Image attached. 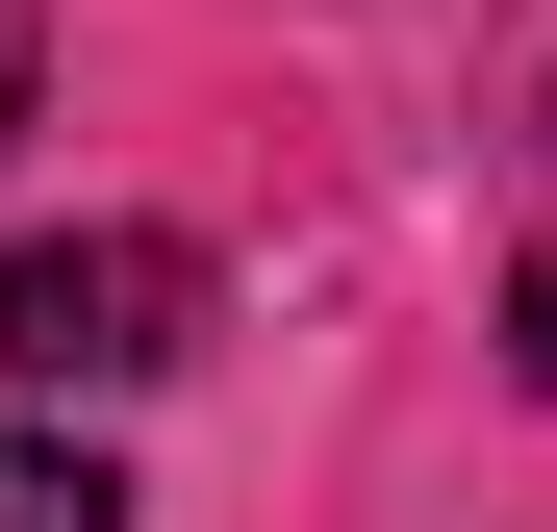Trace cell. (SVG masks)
Masks as SVG:
<instances>
[{
  "label": "cell",
  "mask_w": 557,
  "mask_h": 532,
  "mask_svg": "<svg viewBox=\"0 0 557 532\" xmlns=\"http://www.w3.org/2000/svg\"><path fill=\"white\" fill-rule=\"evenodd\" d=\"M203 355V253L177 228H26L0 253V381H76V406H127Z\"/></svg>",
  "instance_id": "cell-1"
},
{
  "label": "cell",
  "mask_w": 557,
  "mask_h": 532,
  "mask_svg": "<svg viewBox=\"0 0 557 532\" xmlns=\"http://www.w3.org/2000/svg\"><path fill=\"white\" fill-rule=\"evenodd\" d=\"M0 532H127V482L76 457V431H26V406H0Z\"/></svg>",
  "instance_id": "cell-2"
},
{
  "label": "cell",
  "mask_w": 557,
  "mask_h": 532,
  "mask_svg": "<svg viewBox=\"0 0 557 532\" xmlns=\"http://www.w3.org/2000/svg\"><path fill=\"white\" fill-rule=\"evenodd\" d=\"M507 355H532V381H557V253H532V280H507Z\"/></svg>",
  "instance_id": "cell-3"
},
{
  "label": "cell",
  "mask_w": 557,
  "mask_h": 532,
  "mask_svg": "<svg viewBox=\"0 0 557 532\" xmlns=\"http://www.w3.org/2000/svg\"><path fill=\"white\" fill-rule=\"evenodd\" d=\"M26 76H51V26H26V0H0V127H26Z\"/></svg>",
  "instance_id": "cell-4"
}]
</instances>
